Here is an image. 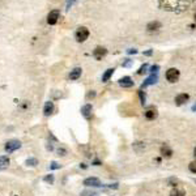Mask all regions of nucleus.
Here are the masks:
<instances>
[{"label":"nucleus","instance_id":"nucleus-1","mask_svg":"<svg viewBox=\"0 0 196 196\" xmlns=\"http://www.w3.org/2000/svg\"><path fill=\"white\" fill-rule=\"evenodd\" d=\"M75 35H76V41L77 42H84V41H86L88 37H89V30L85 26H80L76 30V34Z\"/></svg>","mask_w":196,"mask_h":196},{"label":"nucleus","instance_id":"nucleus-2","mask_svg":"<svg viewBox=\"0 0 196 196\" xmlns=\"http://www.w3.org/2000/svg\"><path fill=\"white\" fill-rule=\"evenodd\" d=\"M20 148H21V141L16 140V139H12V140H8L5 142V151L8 153H12L16 149H20Z\"/></svg>","mask_w":196,"mask_h":196},{"label":"nucleus","instance_id":"nucleus-3","mask_svg":"<svg viewBox=\"0 0 196 196\" xmlns=\"http://www.w3.org/2000/svg\"><path fill=\"white\" fill-rule=\"evenodd\" d=\"M179 71H178L177 68H170L167 69L166 72V80L169 81V83H177L178 78H179Z\"/></svg>","mask_w":196,"mask_h":196},{"label":"nucleus","instance_id":"nucleus-4","mask_svg":"<svg viewBox=\"0 0 196 196\" xmlns=\"http://www.w3.org/2000/svg\"><path fill=\"white\" fill-rule=\"evenodd\" d=\"M60 16V12L58 9H54L51 10V12L47 15V24L48 25H55L56 22H58V19Z\"/></svg>","mask_w":196,"mask_h":196},{"label":"nucleus","instance_id":"nucleus-5","mask_svg":"<svg viewBox=\"0 0 196 196\" xmlns=\"http://www.w3.org/2000/svg\"><path fill=\"white\" fill-rule=\"evenodd\" d=\"M106 54H107V50H106L105 47H101V46L95 47V50L93 51V56H94V58L97 59V60H101Z\"/></svg>","mask_w":196,"mask_h":196},{"label":"nucleus","instance_id":"nucleus-6","mask_svg":"<svg viewBox=\"0 0 196 196\" xmlns=\"http://www.w3.org/2000/svg\"><path fill=\"white\" fill-rule=\"evenodd\" d=\"M84 186L88 187H99L101 186V180L98 178H86L84 180Z\"/></svg>","mask_w":196,"mask_h":196},{"label":"nucleus","instance_id":"nucleus-7","mask_svg":"<svg viewBox=\"0 0 196 196\" xmlns=\"http://www.w3.org/2000/svg\"><path fill=\"white\" fill-rule=\"evenodd\" d=\"M119 85L120 86H123V88H131V86H133V81H132V78L131 77H123V78H120L119 80Z\"/></svg>","mask_w":196,"mask_h":196},{"label":"nucleus","instance_id":"nucleus-8","mask_svg":"<svg viewBox=\"0 0 196 196\" xmlns=\"http://www.w3.org/2000/svg\"><path fill=\"white\" fill-rule=\"evenodd\" d=\"M52 111H54V103H52L51 101H47L45 103V109H43V114L46 116L51 115Z\"/></svg>","mask_w":196,"mask_h":196},{"label":"nucleus","instance_id":"nucleus-9","mask_svg":"<svg viewBox=\"0 0 196 196\" xmlns=\"http://www.w3.org/2000/svg\"><path fill=\"white\" fill-rule=\"evenodd\" d=\"M92 110H93V107H92V105H85L83 106V109H81V113H83V115L86 118V119H89V118L92 116Z\"/></svg>","mask_w":196,"mask_h":196},{"label":"nucleus","instance_id":"nucleus-10","mask_svg":"<svg viewBox=\"0 0 196 196\" xmlns=\"http://www.w3.org/2000/svg\"><path fill=\"white\" fill-rule=\"evenodd\" d=\"M188 94L186 93H182V94H178L177 97H175V102H177V105H183L184 102H187L188 101Z\"/></svg>","mask_w":196,"mask_h":196},{"label":"nucleus","instance_id":"nucleus-11","mask_svg":"<svg viewBox=\"0 0 196 196\" xmlns=\"http://www.w3.org/2000/svg\"><path fill=\"white\" fill-rule=\"evenodd\" d=\"M9 157H7V156H1L0 157V170H3V169H7V167L9 166Z\"/></svg>","mask_w":196,"mask_h":196},{"label":"nucleus","instance_id":"nucleus-12","mask_svg":"<svg viewBox=\"0 0 196 196\" xmlns=\"http://www.w3.org/2000/svg\"><path fill=\"white\" fill-rule=\"evenodd\" d=\"M81 72H83V69H81V68H75L73 71H71L69 78H71V80H77V78L81 76Z\"/></svg>","mask_w":196,"mask_h":196},{"label":"nucleus","instance_id":"nucleus-13","mask_svg":"<svg viewBox=\"0 0 196 196\" xmlns=\"http://www.w3.org/2000/svg\"><path fill=\"white\" fill-rule=\"evenodd\" d=\"M114 71H115V69H114V68H109V69L106 71L105 73H103V76H102V81H103V83H107V81L110 80V77L113 76Z\"/></svg>","mask_w":196,"mask_h":196},{"label":"nucleus","instance_id":"nucleus-14","mask_svg":"<svg viewBox=\"0 0 196 196\" xmlns=\"http://www.w3.org/2000/svg\"><path fill=\"white\" fill-rule=\"evenodd\" d=\"M145 118L149 120H153L154 118H157V111L156 110H148V111H145Z\"/></svg>","mask_w":196,"mask_h":196},{"label":"nucleus","instance_id":"nucleus-15","mask_svg":"<svg viewBox=\"0 0 196 196\" xmlns=\"http://www.w3.org/2000/svg\"><path fill=\"white\" fill-rule=\"evenodd\" d=\"M170 196H186V192L184 190H179V188H175L170 192Z\"/></svg>","mask_w":196,"mask_h":196},{"label":"nucleus","instance_id":"nucleus-16","mask_svg":"<svg viewBox=\"0 0 196 196\" xmlns=\"http://www.w3.org/2000/svg\"><path fill=\"white\" fill-rule=\"evenodd\" d=\"M161 153H162V156H166V157H170L173 154V151L170 149L169 147H162L161 148Z\"/></svg>","mask_w":196,"mask_h":196},{"label":"nucleus","instance_id":"nucleus-17","mask_svg":"<svg viewBox=\"0 0 196 196\" xmlns=\"http://www.w3.org/2000/svg\"><path fill=\"white\" fill-rule=\"evenodd\" d=\"M159 28H161V24H159L158 21H154V22H151L148 25L149 30H157V29H159Z\"/></svg>","mask_w":196,"mask_h":196},{"label":"nucleus","instance_id":"nucleus-18","mask_svg":"<svg viewBox=\"0 0 196 196\" xmlns=\"http://www.w3.org/2000/svg\"><path fill=\"white\" fill-rule=\"evenodd\" d=\"M156 81H157V76H156V75H152V76L149 78H147V81L142 84V86H147V85H149V84H154Z\"/></svg>","mask_w":196,"mask_h":196},{"label":"nucleus","instance_id":"nucleus-19","mask_svg":"<svg viewBox=\"0 0 196 196\" xmlns=\"http://www.w3.org/2000/svg\"><path fill=\"white\" fill-rule=\"evenodd\" d=\"M26 165L28 166H37L38 165V159L37 158H29V159H26Z\"/></svg>","mask_w":196,"mask_h":196},{"label":"nucleus","instance_id":"nucleus-20","mask_svg":"<svg viewBox=\"0 0 196 196\" xmlns=\"http://www.w3.org/2000/svg\"><path fill=\"white\" fill-rule=\"evenodd\" d=\"M188 169H190V170H191L192 173H196V161L191 162L190 165H188Z\"/></svg>","mask_w":196,"mask_h":196},{"label":"nucleus","instance_id":"nucleus-21","mask_svg":"<svg viewBox=\"0 0 196 196\" xmlns=\"http://www.w3.org/2000/svg\"><path fill=\"white\" fill-rule=\"evenodd\" d=\"M45 182H46V183H52V182H54V177H52V175H47L45 178Z\"/></svg>","mask_w":196,"mask_h":196},{"label":"nucleus","instance_id":"nucleus-22","mask_svg":"<svg viewBox=\"0 0 196 196\" xmlns=\"http://www.w3.org/2000/svg\"><path fill=\"white\" fill-rule=\"evenodd\" d=\"M94 97H95V92L94 90H90V93H88V99L94 98Z\"/></svg>","mask_w":196,"mask_h":196},{"label":"nucleus","instance_id":"nucleus-23","mask_svg":"<svg viewBox=\"0 0 196 196\" xmlns=\"http://www.w3.org/2000/svg\"><path fill=\"white\" fill-rule=\"evenodd\" d=\"M58 153H59V156H66V149L59 148V149H58Z\"/></svg>","mask_w":196,"mask_h":196},{"label":"nucleus","instance_id":"nucleus-24","mask_svg":"<svg viewBox=\"0 0 196 196\" xmlns=\"http://www.w3.org/2000/svg\"><path fill=\"white\" fill-rule=\"evenodd\" d=\"M50 167H51V169H59L60 165H59V163H56V162H52V163H51V166H50Z\"/></svg>","mask_w":196,"mask_h":196},{"label":"nucleus","instance_id":"nucleus-25","mask_svg":"<svg viewBox=\"0 0 196 196\" xmlns=\"http://www.w3.org/2000/svg\"><path fill=\"white\" fill-rule=\"evenodd\" d=\"M145 69H147V64H144V66L140 68V71H139V73H142V72H145Z\"/></svg>","mask_w":196,"mask_h":196},{"label":"nucleus","instance_id":"nucleus-26","mask_svg":"<svg viewBox=\"0 0 196 196\" xmlns=\"http://www.w3.org/2000/svg\"><path fill=\"white\" fill-rule=\"evenodd\" d=\"M139 94H140V98H141V101H142V103L145 102V95L142 94V92H139Z\"/></svg>","mask_w":196,"mask_h":196},{"label":"nucleus","instance_id":"nucleus-27","mask_svg":"<svg viewBox=\"0 0 196 196\" xmlns=\"http://www.w3.org/2000/svg\"><path fill=\"white\" fill-rule=\"evenodd\" d=\"M157 69H158V66H153L152 68H151V71H152V72H156Z\"/></svg>","mask_w":196,"mask_h":196},{"label":"nucleus","instance_id":"nucleus-28","mask_svg":"<svg viewBox=\"0 0 196 196\" xmlns=\"http://www.w3.org/2000/svg\"><path fill=\"white\" fill-rule=\"evenodd\" d=\"M195 20H196V15H195Z\"/></svg>","mask_w":196,"mask_h":196},{"label":"nucleus","instance_id":"nucleus-29","mask_svg":"<svg viewBox=\"0 0 196 196\" xmlns=\"http://www.w3.org/2000/svg\"><path fill=\"white\" fill-rule=\"evenodd\" d=\"M195 109H196V106H195Z\"/></svg>","mask_w":196,"mask_h":196}]
</instances>
